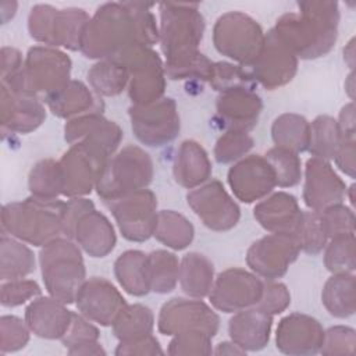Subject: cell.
I'll return each mask as SVG.
<instances>
[{
	"label": "cell",
	"mask_w": 356,
	"mask_h": 356,
	"mask_svg": "<svg viewBox=\"0 0 356 356\" xmlns=\"http://www.w3.org/2000/svg\"><path fill=\"white\" fill-rule=\"evenodd\" d=\"M245 68L256 83L274 90L292 81L298 71V57L270 29L266 35L261 53Z\"/></svg>",
	"instance_id": "cell-18"
},
{
	"label": "cell",
	"mask_w": 356,
	"mask_h": 356,
	"mask_svg": "<svg viewBox=\"0 0 356 356\" xmlns=\"http://www.w3.org/2000/svg\"><path fill=\"white\" fill-rule=\"evenodd\" d=\"M88 81L97 96H117L129 83V72L117 60H100L88 71Z\"/></svg>",
	"instance_id": "cell-39"
},
{
	"label": "cell",
	"mask_w": 356,
	"mask_h": 356,
	"mask_svg": "<svg viewBox=\"0 0 356 356\" xmlns=\"http://www.w3.org/2000/svg\"><path fill=\"white\" fill-rule=\"evenodd\" d=\"M213 353L216 355H245L246 352L239 348L235 342L232 341H224V342H220L216 349H213Z\"/></svg>",
	"instance_id": "cell-61"
},
{
	"label": "cell",
	"mask_w": 356,
	"mask_h": 356,
	"mask_svg": "<svg viewBox=\"0 0 356 356\" xmlns=\"http://www.w3.org/2000/svg\"><path fill=\"white\" fill-rule=\"evenodd\" d=\"M209 83L220 93L239 88L254 90V85H257L243 65H235L224 61L213 63Z\"/></svg>",
	"instance_id": "cell-44"
},
{
	"label": "cell",
	"mask_w": 356,
	"mask_h": 356,
	"mask_svg": "<svg viewBox=\"0 0 356 356\" xmlns=\"http://www.w3.org/2000/svg\"><path fill=\"white\" fill-rule=\"evenodd\" d=\"M44 103L60 118H75L85 114L102 113L103 110L102 99L95 96L83 82L74 79L60 90L44 96Z\"/></svg>",
	"instance_id": "cell-30"
},
{
	"label": "cell",
	"mask_w": 356,
	"mask_h": 356,
	"mask_svg": "<svg viewBox=\"0 0 356 356\" xmlns=\"http://www.w3.org/2000/svg\"><path fill=\"white\" fill-rule=\"evenodd\" d=\"M299 13H286L273 28L278 39L305 60L325 56L338 38L339 8L337 1H302Z\"/></svg>",
	"instance_id": "cell-3"
},
{
	"label": "cell",
	"mask_w": 356,
	"mask_h": 356,
	"mask_svg": "<svg viewBox=\"0 0 356 356\" xmlns=\"http://www.w3.org/2000/svg\"><path fill=\"white\" fill-rule=\"evenodd\" d=\"M273 316L253 306L236 312L228 323V334L245 352L261 350L270 341Z\"/></svg>",
	"instance_id": "cell-28"
},
{
	"label": "cell",
	"mask_w": 356,
	"mask_h": 356,
	"mask_svg": "<svg viewBox=\"0 0 356 356\" xmlns=\"http://www.w3.org/2000/svg\"><path fill=\"white\" fill-rule=\"evenodd\" d=\"M342 136L337 120L330 115H318L310 124V139L307 150L313 157L331 160L335 157Z\"/></svg>",
	"instance_id": "cell-42"
},
{
	"label": "cell",
	"mask_w": 356,
	"mask_h": 356,
	"mask_svg": "<svg viewBox=\"0 0 356 356\" xmlns=\"http://www.w3.org/2000/svg\"><path fill=\"white\" fill-rule=\"evenodd\" d=\"M321 324L312 316L291 313L281 318L275 331L277 349L285 355L309 356L320 353L324 343Z\"/></svg>",
	"instance_id": "cell-21"
},
{
	"label": "cell",
	"mask_w": 356,
	"mask_h": 356,
	"mask_svg": "<svg viewBox=\"0 0 356 356\" xmlns=\"http://www.w3.org/2000/svg\"><path fill=\"white\" fill-rule=\"evenodd\" d=\"M211 337L202 331H185L175 334L168 343V355H210L213 353Z\"/></svg>",
	"instance_id": "cell-50"
},
{
	"label": "cell",
	"mask_w": 356,
	"mask_h": 356,
	"mask_svg": "<svg viewBox=\"0 0 356 356\" xmlns=\"http://www.w3.org/2000/svg\"><path fill=\"white\" fill-rule=\"evenodd\" d=\"M122 236L143 242L153 236L157 224V199L150 189H142L107 204Z\"/></svg>",
	"instance_id": "cell-12"
},
{
	"label": "cell",
	"mask_w": 356,
	"mask_h": 356,
	"mask_svg": "<svg viewBox=\"0 0 356 356\" xmlns=\"http://www.w3.org/2000/svg\"><path fill=\"white\" fill-rule=\"evenodd\" d=\"M227 181L236 199L243 203L260 200L277 186L274 170L261 154H250L235 163L228 170Z\"/></svg>",
	"instance_id": "cell-19"
},
{
	"label": "cell",
	"mask_w": 356,
	"mask_h": 356,
	"mask_svg": "<svg viewBox=\"0 0 356 356\" xmlns=\"http://www.w3.org/2000/svg\"><path fill=\"white\" fill-rule=\"evenodd\" d=\"M264 282L253 273L239 267L221 271L209 293L210 303L224 313H236L259 303Z\"/></svg>",
	"instance_id": "cell-13"
},
{
	"label": "cell",
	"mask_w": 356,
	"mask_h": 356,
	"mask_svg": "<svg viewBox=\"0 0 356 356\" xmlns=\"http://www.w3.org/2000/svg\"><path fill=\"white\" fill-rule=\"evenodd\" d=\"M35 270L33 252L17 238L1 232L0 238V280L13 281L29 275Z\"/></svg>",
	"instance_id": "cell-34"
},
{
	"label": "cell",
	"mask_w": 356,
	"mask_h": 356,
	"mask_svg": "<svg viewBox=\"0 0 356 356\" xmlns=\"http://www.w3.org/2000/svg\"><path fill=\"white\" fill-rule=\"evenodd\" d=\"M303 211L293 195L275 192L254 206L253 216L271 234H292L296 236Z\"/></svg>",
	"instance_id": "cell-26"
},
{
	"label": "cell",
	"mask_w": 356,
	"mask_h": 356,
	"mask_svg": "<svg viewBox=\"0 0 356 356\" xmlns=\"http://www.w3.org/2000/svg\"><path fill=\"white\" fill-rule=\"evenodd\" d=\"M253 147V138L245 131L224 132L214 146V159L220 164L241 160Z\"/></svg>",
	"instance_id": "cell-47"
},
{
	"label": "cell",
	"mask_w": 356,
	"mask_h": 356,
	"mask_svg": "<svg viewBox=\"0 0 356 356\" xmlns=\"http://www.w3.org/2000/svg\"><path fill=\"white\" fill-rule=\"evenodd\" d=\"M46 118L38 95L14 93L1 86V127L14 134H29Z\"/></svg>",
	"instance_id": "cell-24"
},
{
	"label": "cell",
	"mask_w": 356,
	"mask_h": 356,
	"mask_svg": "<svg viewBox=\"0 0 356 356\" xmlns=\"http://www.w3.org/2000/svg\"><path fill=\"white\" fill-rule=\"evenodd\" d=\"M321 302L328 313L337 318L355 314V275L352 273L332 274L324 284Z\"/></svg>",
	"instance_id": "cell-35"
},
{
	"label": "cell",
	"mask_w": 356,
	"mask_h": 356,
	"mask_svg": "<svg viewBox=\"0 0 356 356\" xmlns=\"http://www.w3.org/2000/svg\"><path fill=\"white\" fill-rule=\"evenodd\" d=\"M147 273L150 291L156 293H168L175 289L178 282V257L168 250H153L147 254Z\"/></svg>",
	"instance_id": "cell-40"
},
{
	"label": "cell",
	"mask_w": 356,
	"mask_h": 356,
	"mask_svg": "<svg viewBox=\"0 0 356 356\" xmlns=\"http://www.w3.org/2000/svg\"><path fill=\"white\" fill-rule=\"evenodd\" d=\"M172 172L181 186L186 189L200 186L211 175V163L207 152L196 140H184L177 149Z\"/></svg>",
	"instance_id": "cell-31"
},
{
	"label": "cell",
	"mask_w": 356,
	"mask_h": 356,
	"mask_svg": "<svg viewBox=\"0 0 356 356\" xmlns=\"http://www.w3.org/2000/svg\"><path fill=\"white\" fill-rule=\"evenodd\" d=\"M29 327L17 316H1L0 318V352H17L29 341Z\"/></svg>",
	"instance_id": "cell-48"
},
{
	"label": "cell",
	"mask_w": 356,
	"mask_h": 356,
	"mask_svg": "<svg viewBox=\"0 0 356 356\" xmlns=\"http://www.w3.org/2000/svg\"><path fill=\"white\" fill-rule=\"evenodd\" d=\"M74 312L53 296H38L25 309V321L36 337L61 339L68 331Z\"/></svg>",
	"instance_id": "cell-25"
},
{
	"label": "cell",
	"mask_w": 356,
	"mask_h": 356,
	"mask_svg": "<svg viewBox=\"0 0 356 356\" xmlns=\"http://www.w3.org/2000/svg\"><path fill=\"white\" fill-rule=\"evenodd\" d=\"M324 264L332 274L353 273L355 270V234L331 238L325 245Z\"/></svg>",
	"instance_id": "cell-45"
},
{
	"label": "cell",
	"mask_w": 356,
	"mask_h": 356,
	"mask_svg": "<svg viewBox=\"0 0 356 356\" xmlns=\"http://www.w3.org/2000/svg\"><path fill=\"white\" fill-rule=\"evenodd\" d=\"M92 209H95V204L92 200H88L83 197H71L70 200H67L63 211V235L72 239L74 228L78 218Z\"/></svg>",
	"instance_id": "cell-55"
},
{
	"label": "cell",
	"mask_w": 356,
	"mask_h": 356,
	"mask_svg": "<svg viewBox=\"0 0 356 356\" xmlns=\"http://www.w3.org/2000/svg\"><path fill=\"white\" fill-rule=\"evenodd\" d=\"M220 327L217 313L200 299L174 298L163 305L157 328L164 335H175L185 331H202L214 337Z\"/></svg>",
	"instance_id": "cell-17"
},
{
	"label": "cell",
	"mask_w": 356,
	"mask_h": 356,
	"mask_svg": "<svg viewBox=\"0 0 356 356\" xmlns=\"http://www.w3.org/2000/svg\"><path fill=\"white\" fill-rule=\"evenodd\" d=\"M342 139H355V106L353 102L343 106L337 121Z\"/></svg>",
	"instance_id": "cell-58"
},
{
	"label": "cell",
	"mask_w": 356,
	"mask_h": 356,
	"mask_svg": "<svg viewBox=\"0 0 356 356\" xmlns=\"http://www.w3.org/2000/svg\"><path fill=\"white\" fill-rule=\"evenodd\" d=\"M129 118L136 139L150 147H160L178 136L181 122L177 103L171 97L146 106H131Z\"/></svg>",
	"instance_id": "cell-11"
},
{
	"label": "cell",
	"mask_w": 356,
	"mask_h": 356,
	"mask_svg": "<svg viewBox=\"0 0 356 356\" xmlns=\"http://www.w3.org/2000/svg\"><path fill=\"white\" fill-rule=\"evenodd\" d=\"M122 131L118 124L104 118L100 113H92L71 118L64 125V139L72 145L79 140H92L104 147L110 156L117 150Z\"/></svg>",
	"instance_id": "cell-27"
},
{
	"label": "cell",
	"mask_w": 356,
	"mask_h": 356,
	"mask_svg": "<svg viewBox=\"0 0 356 356\" xmlns=\"http://www.w3.org/2000/svg\"><path fill=\"white\" fill-rule=\"evenodd\" d=\"M24 67L19 50L14 47H1V75L15 72Z\"/></svg>",
	"instance_id": "cell-59"
},
{
	"label": "cell",
	"mask_w": 356,
	"mask_h": 356,
	"mask_svg": "<svg viewBox=\"0 0 356 356\" xmlns=\"http://www.w3.org/2000/svg\"><path fill=\"white\" fill-rule=\"evenodd\" d=\"M178 281L181 289L191 298L209 296L214 282V266L203 254L191 252L179 261Z\"/></svg>",
	"instance_id": "cell-32"
},
{
	"label": "cell",
	"mask_w": 356,
	"mask_h": 356,
	"mask_svg": "<svg viewBox=\"0 0 356 356\" xmlns=\"http://www.w3.org/2000/svg\"><path fill=\"white\" fill-rule=\"evenodd\" d=\"M296 238L299 241L300 250L307 254H317L325 248L328 236L323 227L318 211H303Z\"/></svg>",
	"instance_id": "cell-46"
},
{
	"label": "cell",
	"mask_w": 356,
	"mask_h": 356,
	"mask_svg": "<svg viewBox=\"0 0 356 356\" xmlns=\"http://www.w3.org/2000/svg\"><path fill=\"white\" fill-rule=\"evenodd\" d=\"M264 40L266 35L257 21L241 11L222 14L213 29L216 50L245 67L259 57Z\"/></svg>",
	"instance_id": "cell-8"
},
{
	"label": "cell",
	"mask_w": 356,
	"mask_h": 356,
	"mask_svg": "<svg viewBox=\"0 0 356 356\" xmlns=\"http://www.w3.org/2000/svg\"><path fill=\"white\" fill-rule=\"evenodd\" d=\"M28 186L32 196L40 199H57L64 191V178L60 163L53 159L38 161L29 172Z\"/></svg>",
	"instance_id": "cell-41"
},
{
	"label": "cell",
	"mask_w": 356,
	"mask_h": 356,
	"mask_svg": "<svg viewBox=\"0 0 356 356\" xmlns=\"http://www.w3.org/2000/svg\"><path fill=\"white\" fill-rule=\"evenodd\" d=\"M90 17L82 8H54L49 4H36L28 17V31L32 39L44 46H61L68 50H81L83 32Z\"/></svg>",
	"instance_id": "cell-7"
},
{
	"label": "cell",
	"mask_w": 356,
	"mask_h": 356,
	"mask_svg": "<svg viewBox=\"0 0 356 356\" xmlns=\"http://www.w3.org/2000/svg\"><path fill=\"white\" fill-rule=\"evenodd\" d=\"M65 202L31 196L3 206L1 232L33 246H43L63 234Z\"/></svg>",
	"instance_id": "cell-4"
},
{
	"label": "cell",
	"mask_w": 356,
	"mask_h": 356,
	"mask_svg": "<svg viewBox=\"0 0 356 356\" xmlns=\"http://www.w3.org/2000/svg\"><path fill=\"white\" fill-rule=\"evenodd\" d=\"M67 352L68 355H106V350L102 348V345L97 341L71 346L67 349Z\"/></svg>",
	"instance_id": "cell-60"
},
{
	"label": "cell",
	"mask_w": 356,
	"mask_h": 356,
	"mask_svg": "<svg viewBox=\"0 0 356 356\" xmlns=\"http://www.w3.org/2000/svg\"><path fill=\"white\" fill-rule=\"evenodd\" d=\"M159 40V26L149 4L106 3L86 25L81 51L88 58L113 60L134 44L152 47Z\"/></svg>",
	"instance_id": "cell-1"
},
{
	"label": "cell",
	"mask_w": 356,
	"mask_h": 356,
	"mask_svg": "<svg viewBox=\"0 0 356 356\" xmlns=\"http://www.w3.org/2000/svg\"><path fill=\"white\" fill-rule=\"evenodd\" d=\"M153 236L174 250H184L193 241L195 228L185 216L174 210H161Z\"/></svg>",
	"instance_id": "cell-37"
},
{
	"label": "cell",
	"mask_w": 356,
	"mask_h": 356,
	"mask_svg": "<svg viewBox=\"0 0 356 356\" xmlns=\"http://www.w3.org/2000/svg\"><path fill=\"white\" fill-rule=\"evenodd\" d=\"M39 263L49 295L65 305L75 302L86 275L78 245L70 238H56L42 246Z\"/></svg>",
	"instance_id": "cell-5"
},
{
	"label": "cell",
	"mask_w": 356,
	"mask_h": 356,
	"mask_svg": "<svg viewBox=\"0 0 356 356\" xmlns=\"http://www.w3.org/2000/svg\"><path fill=\"white\" fill-rule=\"evenodd\" d=\"M115 355H163L164 350L160 346V342L152 334L129 341H120L115 348Z\"/></svg>",
	"instance_id": "cell-56"
},
{
	"label": "cell",
	"mask_w": 356,
	"mask_h": 356,
	"mask_svg": "<svg viewBox=\"0 0 356 356\" xmlns=\"http://www.w3.org/2000/svg\"><path fill=\"white\" fill-rule=\"evenodd\" d=\"M291 305V293L285 284L266 281L263 285V293L256 307L274 316L282 313Z\"/></svg>",
	"instance_id": "cell-53"
},
{
	"label": "cell",
	"mask_w": 356,
	"mask_h": 356,
	"mask_svg": "<svg viewBox=\"0 0 356 356\" xmlns=\"http://www.w3.org/2000/svg\"><path fill=\"white\" fill-rule=\"evenodd\" d=\"M264 157L274 170L277 186L291 188L300 182L302 168L298 153L284 147L274 146L270 150H267Z\"/></svg>",
	"instance_id": "cell-43"
},
{
	"label": "cell",
	"mask_w": 356,
	"mask_h": 356,
	"mask_svg": "<svg viewBox=\"0 0 356 356\" xmlns=\"http://www.w3.org/2000/svg\"><path fill=\"white\" fill-rule=\"evenodd\" d=\"M356 345V332L346 325L330 327L324 334V343L320 353L332 355H353Z\"/></svg>",
	"instance_id": "cell-52"
},
{
	"label": "cell",
	"mask_w": 356,
	"mask_h": 356,
	"mask_svg": "<svg viewBox=\"0 0 356 356\" xmlns=\"http://www.w3.org/2000/svg\"><path fill=\"white\" fill-rule=\"evenodd\" d=\"M113 334L120 341L136 339L153 332V312L140 303L127 305L111 324Z\"/></svg>",
	"instance_id": "cell-38"
},
{
	"label": "cell",
	"mask_w": 356,
	"mask_h": 356,
	"mask_svg": "<svg viewBox=\"0 0 356 356\" xmlns=\"http://www.w3.org/2000/svg\"><path fill=\"white\" fill-rule=\"evenodd\" d=\"M334 160L341 171H343L350 178H353L355 177V139H342Z\"/></svg>",
	"instance_id": "cell-57"
},
{
	"label": "cell",
	"mask_w": 356,
	"mask_h": 356,
	"mask_svg": "<svg viewBox=\"0 0 356 356\" xmlns=\"http://www.w3.org/2000/svg\"><path fill=\"white\" fill-rule=\"evenodd\" d=\"M318 213L328 238L355 234V213L350 207L337 203Z\"/></svg>",
	"instance_id": "cell-49"
},
{
	"label": "cell",
	"mask_w": 356,
	"mask_h": 356,
	"mask_svg": "<svg viewBox=\"0 0 356 356\" xmlns=\"http://www.w3.org/2000/svg\"><path fill=\"white\" fill-rule=\"evenodd\" d=\"M129 72V97L136 106H146L163 97L165 71L160 56L142 43L134 44L117 58Z\"/></svg>",
	"instance_id": "cell-10"
},
{
	"label": "cell",
	"mask_w": 356,
	"mask_h": 356,
	"mask_svg": "<svg viewBox=\"0 0 356 356\" xmlns=\"http://www.w3.org/2000/svg\"><path fill=\"white\" fill-rule=\"evenodd\" d=\"M114 275L125 292L143 296L150 292L147 254L140 250H127L114 261Z\"/></svg>",
	"instance_id": "cell-33"
},
{
	"label": "cell",
	"mask_w": 356,
	"mask_h": 356,
	"mask_svg": "<svg viewBox=\"0 0 356 356\" xmlns=\"http://www.w3.org/2000/svg\"><path fill=\"white\" fill-rule=\"evenodd\" d=\"M216 108L214 120L220 128L249 132L257 125L263 102L253 89L239 88L220 93Z\"/></svg>",
	"instance_id": "cell-23"
},
{
	"label": "cell",
	"mask_w": 356,
	"mask_h": 356,
	"mask_svg": "<svg viewBox=\"0 0 356 356\" xmlns=\"http://www.w3.org/2000/svg\"><path fill=\"white\" fill-rule=\"evenodd\" d=\"M271 138L278 147L295 153L306 152L310 139V122L303 115L295 113L281 114L273 122Z\"/></svg>",
	"instance_id": "cell-36"
},
{
	"label": "cell",
	"mask_w": 356,
	"mask_h": 356,
	"mask_svg": "<svg viewBox=\"0 0 356 356\" xmlns=\"http://www.w3.org/2000/svg\"><path fill=\"white\" fill-rule=\"evenodd\" d=\"M353 189H355V185H352V186H350V188H349V192H350V193H352V192H353ZM350 203H352V204H353V196H352V195H350Z\"/></svg>",
	"instance_id": "cell-62"
},
{
	"label": "cell",
	"mask_w": 356,
	"mask_h": 356,
	"mask_svg": "<svg viewBox=\"0 0 356 356\" xmlns=\"http://www.w3.org/2000/svg\"><path fill=\"white\" fill-rule=\"evenodd\" d=\"M70 57L50 46H33L28 50L24 61V75L28 88L35 95L44 96L64 88L71 79Z\"/></svg>",
	"instance_id": "cell-14"
},
{
	"label": "cell",
	"mask_w": 356,
	"mask_h": 356,
	"mask_svg": "<svg viewBox=\"0 0 356 356\" xmlns=\"http://www.w3.org/2000/svg\"><path fill=\"white\" fill-rule=\"evenodd\" d=\"M74 239L92 257H104L115 246L117 236L110 220L96 209L82 214L74 228Z\"/></svg>",
	"instance_id": "cell-29"
},
{
	"label": "cell",
	"mask_w": 356,
	"mask_h": 356,
	"mask_svg": "<svg viewBox=\"0 0 356 356\" xmlns=\"http://www.w3.org/2000/svg\"><path fill=\"white\" fill-rule=\"evenodd\" d=\"M110 153L100 145L92 140H79L70 146V149L58 160L67 197H81L89 195L96 188Z\"/></svg>",
	"instance_id": "cell-9"
},
{
	"label": "cell",
	"mask_w": 356,
	"mask_h": 356,
	"mask_svg": "<svg viewBox=\"0 0 356 356\" xmlns=\"http://www.w3.org/2000/svg\"><path fill=\"white\" fill-rule=\"evenodd\" d=\"M186 202L209 229L222 232L234 228L241 218V209L218 179L192 189Z\"/></svg>",
	"instance_id": "cell-15"
},
{
	"label": "cell",
	"mask_w": 356,
	"mask_h": 356,
	"mask_svg": "<svg viewBox=\"0 0 356 356\" xmlns=\"http://www.w3.org/2000/svg\"><path fill=\"white\" fill-rule=\"evenodd\" d=\"M160 44L165 56V75L171 79L209 81L213 63L197 46L204 32V18L192 3H161Z\"/></svg>",
	"instance_id": "cell-2"
},
{
	"label": "cell",
	"mask_w": 356,
	"mask_h": 356,
	"mask_svg": "<svg viewBox=\"0 0 356 356\" xmlns=\"http://www.w3.org/2000/svg\"><path fill=\"white\" fill-rule=\"evenodd\" d=\"M42 289L33 280L3 281L0 288V302L4 307H17L29 299L40 296Z\"/></svg>",
	"instance_id": "cell-51"
},
{
	"label": "cell",
	"mask_w": 356,
	"mask_h": 356,
	"mask_svg": "<svg viewBox=\"0 0 356 356\" xmlns=\"http://www.w3.org/2000/svg\"><path fill=\"white\" fill-rule=\"evenodd\" d=\"M95 341H99V330L81 313H74L71 325L65 335L61 338L63 345L68 349L71 346Z\"/></svg>",
	"instance_id": "cell-54"
},
{
	"label": "cell",
	"mask_w": 356,
	"mask_h": 356,
	"mask_svg": "<svg viewBox=\"0 0 356 356\" xmlns=\"http://www.w3.org/2000/svg\"><path fill=\"white\" fill-rule=\"evenodd\" d=\"M300 245L292 234H270L253 242L246 253L250 270L267 281L281 278L298 259Z\"/></svg>",
	"instance_id": "cell-16"
},
{
	"label": "cell",
	"mask_w": 356,
	"mask_h": 356,
	"mask_svg": "<svg viewBox=\"0 0 356 356\" xmlns=\"http://www.w3.org/2000/svg\"><path fill=\"white\" fill-rule=\"evenodd\" d=\"M75 303L83 317L103 327L111 325L118 313L127 306L120 291L102 277L85 280L78 289Z\"/></svg>",
	"instance_id": "cell-20"
},
{
	"label": "cell",
	"mask_w": 356,
	"mask_h": 356,
	"mask_svg": "<svg viewBox=\"0 0 356 356\" xmlns=\"http://www.w3.org/2000/svg\"><path fill=\"white\" fill-rule=\"evenodd\" d=\"M345 195L346 184L327 160L312 157L306 161L303 200L310 210L321 211L342 203Z\"/></svg>",
	"instance_id": "cell-22"
},
{
	"label": "cell",
	"mask_w": 356,
	"mask_h": 356,
	"mask_svg": "<svg viewBox=\"0 0 356 356\" xmlns=\"http://www.w3.org/2000/svg\"><path fill=\"white\" fill-rule=\"evenodd\" d=\"M153 161L149 153L135 145L113 154L96 185L99 197L106 203L146 189L153 178Z\"/></svg>",
	"instance_id": "cell-6"
}]
</instances>
